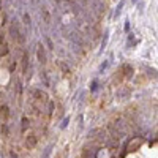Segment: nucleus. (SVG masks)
<instances>
[{"label": "nucleus", "mask_w": 158, "mask_h": 158, "mask_svg": "<svg viewBox=\"0 0 158 158\" xmlns=\"http://www.w3.org/2000/svg\"><path fill=\"white\" fill-rule=\"evenodd\" d=\"M52 111H54V103L51 101V103H49V114H52Z\"/></svg>", "instance_id": "obj_16"}, {"label": "nucleus", "mask_w": 158, "mask_h": 158, "mask_svg": "<svg viewBox=\"0 0 158 158\" xmlns=\"http://www.w3.org/2000/svg\"><path fill=\"white\" fill-rule=\"evenodd\" d=\"M10 33H11V36H13V40L16 41H19V43H24V36L21 35V32H19V29L16 27V24H11L10 25Z\"/></svg>", "instance_id": "obj_1"}, {"label": "nucleus", "mask_w": 158, "mask_h": 158, "mask_svg": "<svg viewBox=\"0 0 158 158\" xmlns=\"http://www.w3.org/2000/svg\"><path fill=\"white\" fill-rule=\"evenodd\" d=\"M122 6H123V0L119 3V6H117V10H116V16H119L120 14V11H122Z\"/></svg>", "instance_id": "obj_11"}, {"label": "nucleus", "mask_w": 158, "mask_h": 158, "mask_svg": "<svg viewBox=\"0 0 158 158\" xmlns=\"http://www.w3.org/2000/svg\"><path fill=\"white\" fill-rule=\"evenodd\" d=\"M68 122H70V119L67 117V119H63V122H62V125H60V128H65V127H67L68 125Z\"/></svg>", "instance_id": "obj_13"}, {"label": "nucleus", "mask_w": 158, "mask_h": 158, "mask_svg": "<svg viewBox=\"0 0 158 158\" xmlns=\"http://www.w3.org/2000/svg\"><path fill=\"white\" fill-rule=\"evenodd\" d=\"M46 41H48V46H49V49H54V44H52V41H51L49 38H46Z\"/></svg>", "instance_id": "obj_15"}, {"label": "nucleus", "mask_w": 158, "mask_h": 158, "mask_svg": "<svg viewBox=\"0 0 158 158\" xmlns=\"http://www.w3.org/2000/svg\"><path fill=\"white\" fill-rule=\"evenodd\" d=\"M0 131H2V136H5V138L10 136V127H8V123H6V122H3V123H2V128H0Z\"/></svg>", "instance_id": "obj_7"}, {"label": "nucleus", "mask_w": 158, "mask_h": 158, "mask_svg": "<svg viewBox=\"0 0 158 158\" xmlns=\"http://www.w3.org/2000/svg\"><path fill=\"white\" fill-rule=\"evenodd\" d=\"M32 2H33V0H32Z\"/></svg>", "instance_id": "obj_18"}, {"label": "nucleus", "mask_w": 158, "mask_h": 158, "mask_svg": "<svg viewBox=\"0 0 158 158\" xmlns=\"http://www.w3.org/2000/svg\"><path fill=\"white\" fill-rule=\"evenodd\" d=\"M25 144H27V147H29V149L35 147L36 145V136L35 134H29V136H27V139H25Z\"/></svg>", "instance_id": "obj_5"}, {"label": "nucleus", "mask_w": 158, "mask_h": 158, "mask_svg": "<svg viewBox=\"0 0 158 158\" xmlns=\"http://www.w3.org/2000/svg\"><path fill=\"white\" fill-rule=\"evenodd\" d=\"M97 84H98L97 81H94V82H92V90H97Z\"/></svg>", "instance_id": "obj_17"}, {"label": "nucleus", "mask_w": 158, "mask_h": 158, "mask_svg": "<svg viewBox=\"0 0 158 158\" xmlns=\"http://www.w3.org/2000/svg\"><path fill=\"white\" fill-rule=\"evenodd\" d=\"M141 138H134V139H131V141L128 142V145H127V150H136V149H139V145H141Z\"/></svg>", "instance_id": "obj_3"}, {"label": "nucleus", "mask_w": 158, "mask_h": 158, "mask_svg": "<svg viewBox=\"0 0 158 158\" xmlns=\"http://www.w3.org/2000/svg\"><path fill=\"white\" fill-rule=\"evenodd\" d=\"M10 158H19L17 153H14V150H10Z\"/></svg>", "instance_id": "obj_14"}, {"label": "nucleus", "mask_w": 158, "mask_h": 158, "mask_svg": "<svg viewBox=\"0 0 158 158\" xmlns=\"http://www.w3.org/2000/svg\"><path fill=\"white\" fill-rule=\"evenodd\" d=\"M51 150H52V145H48V147L44 149V152H43L41 158H49V153H51Z\"/></svg>", "instance_id": "obj_8"}, {"label": "nucleus", "mask_w": 158, "mask_h": 158, "mask_svg": "<svg viewBox=\"0 0 158 158\" xmlns=\"http://www.w3.org/2000/svg\"><path fill=\"white\" fill-rule=\"evenodd\" d=\"M24 21H25V25H30V16L29 14H24Z\"/></svg>", "instance_id": "obj_12"}, {"label": "nucleus", "mask_w": 158, "mask_h": 158, "mask_svg": "<svg viewBox=\"0 0 158 158\" xmlns=\"http://www.w3.org/2000/svg\"><path fill=\"white\" fill-rule=\"evenodd\" d=\"M0 116H2V120H3V122H6V120L10 119V108H8L6 105H2V106H0Z\"/></svg>", "instance_id": "obj_4"}, {"label": "nucleus", "mask_w": 158, "mask_h": 158, "mask_svg": "<svg viewBox=\"0 0 158 158\" xmlns=\"http://www.w3.org/2000/svg\"><path fill=\"white\" fill-rule=\"evenodd\" d=\"M36 57H38V62H40L41 65L46 63V51H44V46H43V44H40L38 49H36Z\"/></svg>", "instance_id": "obj_2"}, {"label": "nucleus", "mask_w": 158, "mask_h": 158, "mask_svg": "<svg viewBox=\"0 0 158 158\" xmlns=\"http://www.w3.org/2000/svg\"><path fill=\"white\" fill-rule=\"evenodd\" d=\"M27 127H29V119H27V117H24L22 119V131H25V130H27Z\"/></svg>", "instance_id": "obj_9"}, {"label": "nucleus", "mask_w": 158, "mask_h": 158, "mask_svg": "<svg viewBox=\"0 0 158 158\" xmlns=\"http://www.w3.org/2000/svg\"><path fill=\"white\" fill-rule=\"evenodd\" d=\"M22 71L24 74H27V71H29V57H27V54H24L22 57Z\"/></svg>", "instance_id": "obj_6"}, {"label": "nucleus", "mask_w": 158, "mask_h": 158, "mask_svg": "<svg viewBox=\"0 0 158 158\" xmlns=\"http://www.w3.org/2000/svg\"><path fill=\"white\" fill-rule=\"evenodd\" d=\"M41 13H43V16H44V21H46V22H49V14H48V11H46V8H43Z\"/></svg>", "instance_id": "obj_10"}]
</instances>
